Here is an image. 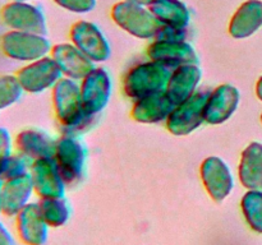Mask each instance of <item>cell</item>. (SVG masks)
<instances>
[{
    "mask_svg": "<svg viewBox=\"0 0 262 245\" xmlns=\"http://www.w3.org/2000/svg\"><path fill=\"white\" fill-rule=\"evenodd\" d=\"M53 106L64 134L79 132L92 121V115L84 112L81 100V87L74 79L60 78L53 87Z\"/></svg>",
    "mask_w": 262,
    "mask_h": 245,
    "instance_id": "cell-1",
    "label": "cell"
},
{
    "mask_svg": "<svg viewBox=\"0 0 262 245\" xmlns=\"http://www.w3.org/2000/svg\"><path fill=\"white\" fill-rule=\"evenodd\" d=\"M171 71L170 68L159 61L138 64L129 69L123 78V91L125 96L133 100L165 92Z\"/></svg>",
    "mask_w": 262,
    "mask_h": 245,
    "instance_id": "cell-2",
    "label": "cell"
},
{
    "mask_svg": "<svg viewBox=\"0 0 262 245\" xmlns=\"http://www.w3.org/2000/svg\"><path fill=\"white\" fill-rule=\"evenodd\" d=\"M110 14H112L113 20L122 30L135 37L143 38V40L155 38L156 33L163 26L150 9H146L142 5L128 3L125 0L115 3Z\"/></svg>",
    "mask_w": 262,
    "mask_h": 245,
    "instance_id": "cell-3",
    "label": "cell"
},
{
    "mask_svg": "<svg viewBox=\"0 0 262 245\" xmlns=\"http://www.w3.org/2000/svg\"><path fill=\"white\" fill-rule=\"evenodd\" d=\"M51 46L42 35L9 30L0 37V51L8 59L15 61H31L46 56Z\"/></svg>",
    "mask_w": 262,
    "mask_h": 245,
    "instance_id": "cell-4",
    "label": "cell"
},
{
    "mask_svg": "<svg viewBox=\"0 0 262 245\" xmlns=\"http://www.w3.org/2000/svg\"><path fill=\"white\" fill-rule=\"evenodd\" d=\"M0 20L9 30L22 32L37 33L45 36L48 33L46 18L41 8L30 2L7 3L0 9Z\"/></svg>",
    "mask_w": 262,
    "mask_h": 245,
    "instance_id": "cell-5",
    "label": "cell"
},
{
    "mask_svg": "<svg viewBox=\"0 0 262 245\" xmlns=\"http://www.w3.org/2000/svg\"><path fill=\"white\" fill-rule=\"evenodd\" d=\"M211 91H197L187 101L174 107L166 119V129L174 135H187L205 121V105Z\"/></svg>",
    "mask_w": 262,
    "mask_h": 245,
    "instance_id": "cell-6",
    "label": "cell"
},
{
    "mask_svg": "<svg viewBox=\"0 0 262 245\" xmlns=\"http://www.w3.org/2000/svg\"><path fill=\"white\" fill-rule=\"evenodd\" d=\"M23 91L28 93H41L51 88L61 78V70L51 56L27 63L15 71Z\"/></svg>",
    "mask_w": 262,
    "mask_h": 245,
    "instance_id": "cell-7",
    "label": "cell"
},
{
    "mask_svg": "<svg viewBox=\"0 0 262 245\" xmlns=\"http://www.w3.org/2000/svg\"><path fill=\"white\" fill-rule=\"evenodd\" d=\"M54 158L66 184H77L83 175L86 148L71 134H64L56 142Z\"/></svg>",
    "mask_w": 262,
    "mask_h": 245,
    "instance_id": "cell-8",
    "label": "cell"
},
{
    "mask_svg": "<svg viewBox=\"0 0 262 245\" xmlns=\"http://www.w3.org/2000/svg\"><path fill=\"white\" fill-rule=\"evenodd\" d=\"M72 43L92 61H105L110 56V45L95 23L78 20L69 31Z\"/></svg>",
    "mask_w": 262,
    "mask_h": 245,
    "instance_id": "cell-9",
    "label": "cell"
},
{
    "mask_svg": "<svg viewBox=\"0 0 262 245\" xmlns=\"http://www.w3.org/2000/svg\"><path fill=\"white\" fill-rule=\"evenodd\" d=\"M82 106L86 114L95 116L104 110L112 94V81L104 68H95L81 83Z\"/></svg>",
    "mask_w": 262,
    "mask_h": 245,
    "instance_id": "cell-10",
    "label": "cell"
},
{
    "mask_svg": "<svg viewBox=\"0 0 262 245\" xmlns=\"http://www.w3.org/2000/svg\"><path fill=\"white\" fill-rule=\"evenodd\" d=\"M30 176L33 184V191L40 198H60L64 195L66 183L59 173L54 157L32 161Z\"/></svg>",
    "mask_w": 262,
    "mask_h": 245,
    "instance_id": "cell-11",
    "label": "cell"
},
{
    "mask_svg": "<svg viewBox=\"0 0 262 245\" xmlns=\"http://www.w3.org/2000/svg\"><path fill=\"white\" fill-rule=\"evenodd\" d=\"M150 60L159 61L171 70L186 64H199V55L187 41L154 40L147 47Z\"/></svg>",
    "mask_w": 262,
    "mask_h": 245,
    "instance_id": "cell-12",
    "label": "cell"
},
{
    "mask_svg": "<svg viewBox=\"0 0 262 245\" xmlns=\"http://www.w3.org/2000/svg\"><path fill=\"white\" fill-rule=\"evenodd\" d=\"M200 174H201L204 186L211 199L220 203L229 195L234 181H233L230 168L222 158L215 157V156L207 157L202 162Z\"/></svg>",
    "mask_w": 262,
    "mask_h": 245,
    "instance_id": "cell-13",
    "label": "cell"
},
{
    "mask_svg": "<svg viewBox=\"0 0 262 245\" xmlns=\"http://www.w3.org/2000/svg\"><path fill=\"white\" fill-rule=\"evenodd\" d=\"M239 91L232 84H220L210 92L205 105V122L219 125L227 121L237 110L239 104Z\"/></svg>",
    "mask_w": 262,
    "mask_h": 245,
    "instance_id": "cell-14",
    "label": "cell"
},
{
    "mask_svg": "<svg viewBox=\"0 0 262 245\" xmlns=\"http://www.w3.org/2000/svg\"><path fill=\"white\" fill-rule=\"evenodd\" d=\"M15 231L25 245H43L49 225L41 214L38 203H28L15 214Z\"/></svg>",
    "mask_w": 262,
    "mask_h": 245,
    "instance_id": "cell-15",
    "label": "cell"
},
{
    "mask_svg": "<svg viewBox=\"0 0 262 245\" xmlns=\"http://www.w3.org/2000/svg\"><path fill=\"white\" fill-rule=\"evenodd\" d=\"M201 77L202 71L199 68V64L178 66L171 71L165 94L176 106H178L196 93Z\"/></svg>",
    "mask_w": 262,
    "mask_h": 245,
    "instance_id": "cell-16",
    "label": "cell"
},
{
    "mask_svg": "<svg viewBox=\"0 0 262 245\" xmlns=\"http://www.w3.org/2000/svg\"><path fill=\"white\" fill-rule=\"evenodd\" d=\"M50 56L67 78L83 79L94 70V61L82 54L73 43H59L51 47Z\"/></svg>",
    "mask_w": 262,
    "mask_h": 245,
    "instance_id": "cell-17",
    "label": "cell"
},
{
    "mask_svg": "<svg viewBox=\"0 0 262 245\" xmlns=\"http://www.w3.org/2000/svg\"><path fill=\"white\" fill-rule=\"evenodd\" d=\"M33 184L30 173L18 178L3 180L2 185V214L15 217V214L30 203Z\"/></svg>",
    "mask_w": 262,
    "mask_h": 245,
    "instance_id": "cell-18",
    "label": "cell"
},
{
    "mask_svg": "<svg viewBox=\"0 0 262 245\" xmlns=\"http://www.w3.org/2000/svg\"><path fill=\"white\" fill-rule=\"evenodd\" d=\"M14 147L17 152L26 156L28 160L54 157L56 142L46 132L35 128L20 130L14 138Z\"/></svg>",
    "mask_w": 262,
    "mask_h": 245,
    "instance_id": "cell-19",
    "label": "cell"
},
{
    "mask_svg": "<svg viewBox=\"0 0 262 245\" xmlns=\"http://www.w3.org/2000/svg\"><path fill=\"white\" fill-rule=\"evenodd\" d=\"M262 27V2L247 0L243 3L230 19L228 32L234 38L252 36Z\"/></svg>",
    "mask_w": 262,
    "mask_h": 245,
    "instance_id": "cell-20",
    "label": "cell"
},
{
    "mask_svg": "<svg viewBox=\"0 0 262 245\" xmlns=\"http://www.w3.org/2000/svg\"><path fill=\"white\" fill-rule=\"evenodd\" d=\"M174 107L176 105L168 99L165 92H161V93L151 94V96L136 100L132 111H130V116L138 122L152 124V122H159L168 119Z\"/></svg>",
    "mask_w": 262,
    "mask_h": 245,
    "instance_id": "cell-21",
    "label": "cell"
},
{
    "mask_svg": "<svg viewBox=\"0 0 262 245\" xmlns=\"http://www.w3.org/2000/svg\"><path fill=\"white\" fill-rule=\"evenodd\" d=\"M238 175L243 186L248 190L262 189V144L250 143L242 152L238 167Z\"/></svg>",
    "mask_w": 262,
    "mask_h": 245,
    "instance_id": "cell-22",
    "label": "cell"
},
{
    "mask_svg": "<svg viewBox=\"0 0 262 245\" xmlns=\"http://www.w3.org/2000/svg\"><path fill=\"white\" fill-rule=\"evenodd\" d=\"M148 9L161 24L174 28H187L191 20V13L181 0H155Z\"/></svg>",
    "mask_w": 262,
    "mask_h": 245,
    "instance_id": "cell-23",
    "label": "cell"
},
{
    "mask_svg": "<svg viewBox=\"0 0 262 245\" xmlns=\"http://www.w3.org/2000/svg\"><path fill=\"white\" fill-rule=\"evenodd\" d=\"M41 214L50 227H58L66 224L71 216L68 202L60 198H41L38 202Z\"/></svg>",
    "mask_w": 262,
    "mask_h": 245,
    "instance_id": "cell-24",
    "label": "cell"
},
{
    "mask_svg": "<svg viewBox=\"0 0 262 245\" xmlns=\"http://www.w3.org/2000/svg\"><path fill=\"white\" fill-rule=\"evenodd\" d=\"M242 211L248 225L255 231L262 232V193L260 190H250L242 198Z\"/></svg>",
    "mask_w": 262,
    "mask_h": 245,
    "instance_id": "cell-25",
    "label": "cell"
},
{
    "mask_svg": "<svg viewBox=\"0 0 262 245\" xmlns=\"http://www.w3.org/2000/svg\"><path fill=\"white\" fill-rule=\"evenodd\" d=\"M23 88L15 74H2L0 76V110L8 109L19 101Z\"/></svg>",
    "mask_w": 262,
    "mask_h": 245,
    "instance_id": "cell-26",
    "label": "cell"
},
{
    "mask_svg": "<svg viewBox=\"0 0 262 245\" xmlns=\"http://www.w3.org/2000/svg\"><path fill=\"white\" fill-rule=\"evenodd\" d=\"M32 161L28 160L26 156L20 155L19 152L12 153L3 165L0 170V179L8 180V179L18 178V176L26 175L30 173V166Z\"/></svg>",
    "mask_w": 262,
    "mask_h": 245,
    "instance_id": "cell-27",
    "label": "cell"
},
{
    "mask_svg": "<svg viewBox=\"0 0 262 245\" xmlns=\"http://www.w3.org/2000/svg\"><path fill=\"white\" fill-rule=\"evenodd\" d=\"M54 3L73 13H89L96 5V0H54Z\"/></svg>",
    "mask_w": 262,
    "mask_h": 245,
    "instance_id": "cell-28",
    "label": "cell"
},
{
    "mask_svg": "<svg viewBox=\"0 0 262 245\" xmlns=\"http://www.w3.org/2000/svg\"><path fill=\"white\" fill-rule=\"evenodd\" d=\"M187 28H174L163 24L154 40L161 41H186Z\"/></svg>",
    "mask_w": 262,
    "mask_h": 245,
    "instance_id": "cell-29",
    "label": "cell"
},
{
    "mask_svg": "<svg viewBox=\"0 0 262 245\" xmlns=\"http://www.w3.org/2000/svg\"><path fill=\"white\" fill-rule=\"evenodd\" d=\"M13 145H14V142L12 140L10 133L4 127H0V170L8 157L13 153Z\"/></svg>",
    "mask_w": 262,
    "mask_h": 245,
    "instance_id": "cell-30",
    "label": "cell"
},
{
    "mask_svg": "<svg viewBox=\"0 0 262 245\" xmlns=\"http://www.w3.org/2000/svg\"><path fill=\"white\" fill-rule=\"evenodd\" d=\"M0 245H17L12 232L2 221H0Z\"/></svg>",
    "mask_w": 262,
    "mask_h": 245,
    "instance_id": "cell-31",
    "label": "cell"
},
{
    "mask_svg": "<svg viewBox=\"0 0 262 245\" xmlns=\"http://www.w3.org/2000/svg\"><path fill=\"white\" fill-rule=\"evenodd\" d=\"M128 3H133V4L142 5V7H150L155 0H125Z\"/></svg>",
    "mask_w": 262,
    "mask_h": 245,
    "instance_id": "cell-32",
    "label": "cell"
},
{
    "mask_svg": "<svg viewBox=\"0 0 262 245\" xmlns=\"http://www.w3.org/2000/svg\"><path fill=\"white\" fill-rule=\"evenodd\" d=\"M256 94H257L258 99L262 101V77L258 79L257 83H256Z\"/></svg>",
    "mask_w": 262,
    "mask_h": 245,
    "instance_id": "cell-33",
    "label": "cell"
},
{
    "mask_svg": "<svg viewBox=\"0 0 262 245\" xmlns=\"http://www.w3.org/2000/svg\"><path fill=\"white\" fill-rule=\"evenodd\" d=\"M2 185H3V180L0 179V214H2Z\"/></svg>",
    "mask_w": 262,
    "mask_h": 245,
    "instance_id": "cell-34",
    "label": "cell"
},
{
    "mask_svg": "<svg viewBox=\"0 0 262 245\" xmlns=\"http://www.w3.org/2000/svg\"><path fill=\"white\" fill-rule=\"evenodd\" d=\"M17 2H30V0H17Z\"/></svg>",
    "mask_w": 262,
    "mask_h": 245,
    "instance_id": "cell-35",
    "label": "cell"
},
{
    "mask_svg": "<svg viewBox=\"0 0 262 245\" xmlns=\"http://www.w3.org/2000/svg\"><path fill=\"white\" fill-rule=\"evenodd\" d=\"M261 122H262V115H261Z\"/></svg>",
    "mask_w": 262,
    "mask_h": 245,
    "instance_id": "cell-36",
    "label": "cell"
}]
</instances>
